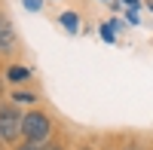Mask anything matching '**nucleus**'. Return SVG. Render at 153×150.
I'll return each mask as SVG.
<instances>
[{"mask_svg":"<svg viewBox=\"0 0 153 150\" xmlns=\"http://www.w3.org/2000/svg\"><path fill=\"white\" fill-rule=\"evenodd\" d=\"M49 135H52V120L43 110H28L22 114V138L34 141V144H46Z\"/></svg>","mask_w":153,"mask_h":150,"instance_id":"f257e3e1","label":"nucleus"},{"mask_svg":"<svg viewBox=\"0 0 153 150\" xmlns=\"http://www.w3.org/2000/svg\"><path fill=\"white\" fill-rule=\"evenodd\" d=\"M19 138H22V114L16 110L12 101H3L0 104V141L12 147Z\"/></svg>","mask_w":153,"mask_h":150,"instance_id":"f03ea898","label":"nucleus"},{"mask_svg":"<svg viewBox=\"0 0 153 150\" xmlns=\"http://www.w3.org/2000/svg\"><path fill=\"white\" fill-rule=\"evenodd\" d=\"M19 49V37H16V28L12 22L0 16V55H12Z\"/></svg>","mask_w":153,"mask_h":150,"instance_id":"7ed1b4c3","label":"nucleus"},{"mask_svg":"<svg viewBox=\"0 0 153 150\" xmlns=\"http://www.w3.org/2000/svg\"><path fill=\"white\" fill-rule=\"evenodd\" d=\"M3 80H6V83H12V86L28 83V80H31V71L25 68V65H9V68L3 71Z\"/></svg>","mask_w":153,"mask_h":150,"instance_id":"20e7f679","label":"nucleus"},{"mask_svg":"<svg viewBox=\"0 0 153 150\" xmlns=\"http://www.w3.org/2000/svg\"><path fill=\"white\" fill-rule=\"evenodd\" d=\"M37 98H40L37 92H25V89H19V92L9 95V101H12V104H37Z\"/></svg>","mask_w":153,"mask_h":150,"instance_id":"39448f33","label":"nucleus"},{"mask_svg":"<svg viewBox=\"0 0 153 150\" xmlns=\"http://www.w3.org/2000/svg\"><path fill=\"white\" fill-rule=\"evenodd\" d=\"M58 25H65V31H76V25H80V16H76V12H61L58 16Z\"/></svg>","mask_w":153,"mask_h":150,"instance_id":"423d86ee","label":"nucleus"},{"mask_svg":"<svg viewBox=\"0 0 153 150\" xmlns=\"http://www.w3.org/2000/svg\"><path fill=\"white\" fill-rule=\"evenodd\" d=\"M25 9H31V12H40V9H43V0H25Z\"/></svg>","mask_w":153,"mask_h":150,"instance_id":"0eeeda50","label":"nucleus"},{"mask_svg":"<svg viewBox=\"0 0 153 150\" xmlns=\"http://www.w3.org/2000/svg\"><path fill=\"white\" fill-rule=\"evenodd\" d=\"M43 150H65V147H61L58 141H46V144H43Z\"/></svg>","mask_w":153,"mask_h":150,"instance_id":"6e6552de","label":"nucleus"},{"mask_svg":"<svg viewBox=\"0 0 153 150\" xmlns=\"http://www.w3.org/2000/svg\"><path fill=\"white\" fill-rule=\"evenodd\" d=\"M123 3L129 6V9H135V6H138V0H123Z\"/></svg>","mask_w":153,"mask_h":150,"instance_id":"1a4fd4ad","label":"nucleus"},{"mask_svg":"<svg viewBox=\"0 0 153 150\" xmlns=\"http://www.w3.org/2000/svg\"><path fill=\"white\" fill-rule=\"evenodd\" d=\"M0 98H3V80H0Z\"/></svg>","mask_w":153,"mask_h":150,"instance_id":"9d476101","label":"nucleus"},{"mask_svg":"<svg viewBox=\"0 0 153 150\" xmlns=\"http://www.w3.org/2000/svg\"><path fill=\"white\" fill-rule=\"evenodd\" d=\"M0 150H6V144H3V141H0Z\"/></svg>","mask_w":153,"mask_h":150,"instance_id":"9b49d317","label":"nucleus"},{"mask_svg":"<svg viewBox=\"0 0 153 150\" xmlns=\"http://www.w3.org/2000/svg\"><path fill=\"white\" fill-rule=\"evenodd\" d=\"M80 150H89V147H80Z\"/></svg>","mask_w":153,"mask_h":150,"instance_id":"f8f14e48","label":"nucleus"}]
</instances>
